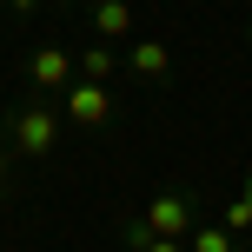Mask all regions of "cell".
I'll list each match as a JSON object with an SVG mask.
<instances>
[{
	"instance_id": "obj_3",
	"label": "cell",
	"mask_w": 252,
	"mask_h": 252,
	"mask_svg": "<svg viewBox=\"0 0 252 252\" xmlns=\"http://www.w3.org/2000/svg\"><path fill=\"white\" fill-rule=\"evenodd\" d=\"M60 113L73 120V126H87V133H93V126L113 120V93H106L100 80H73V87L60 93Z\"/></svg>"
},
{
	"instance_id": "obj_5",
	"label": "cell",
	"mask_w": 252,
	"mask_h": 252,
	"mask_svg": "<svg viewBox=\"0 0 252 252\" xmlns=\"http://www.w3.org/2000/svg\"><path fill=\"white\" fill-rule=\"evenodd\" d=\"M93 40H133V0H93Z\"/></svg>"
},
{
	"instance_id": "obj_14",
	"label": "cell",
	"mask_w": 252,
	"mask_h": 252,
	"mask_svg": "<svg viewBox=\"0 0 252 252\" xmlns=\"http://www.w3.org/2000/svg\"><path fill=\"white\" fill-rule=\"evenodd\" d=\"M246 7H252V0H246Z\"/></svg>"
},
{
	"instance_id": "obj_10",
	"label": "cell",
	"mask_w": 252,
	"mask_h": 252,
	"mask_svg": "<svg viewBox=\"0 0 252 252\" xmlns=\"http://www.w3.org/2000/svg\"><path fill=\"white\" fill-rule=\"evenodd\" d=\"M219 226H226V232H252V206H246V199H232L226 213H219Z\"/></svg>"
},
{
	"instance_id": "obj_6",
	"label": "cell",
	"mask_w": 252,
	"mask_h": 252,
	"mask_svg": "<svg viewBox=\"0 0 252 252\" xmlns=\"http://www.w3.org/2000/svg\"><path fill=\"white\" fill-rule=\"evenodd\" d=\"M126 66H133L139 80H166L173 73V47H166V40H133V47H126Z\"/></svg>"
},
{
	"instance_id": "obj_2",
	"label": "cell",
	"mask_w": 252,
	"mask_h": 252,
	"mask_svg": "<svg viewBox=\"0 0 252 252\" xmlns=\"http://www.w3.org/2000/svg\"><path fill=\"white\" fill-rule=\"evenodd\" d=\"M133 226H139V232H153V239H192L199 213H192L186 192H159V199H146V213H139Z\"/></svg>"
},
{
	"instance_id": "obj_4",
	"label": "cell",
	"mask_w": 252,
	"mask_h": 252,
	"mask_svg": "<svg viewBox=\"0 0 252 252\" xmlns=\"http://www.w3.org/2000/svg\"><path fill=\"white\" fill-rule=\"evenodd\" d=\"M73 73H80V60H73L66 47H40L33 60H27V80H33L40 93H66V87H73Z\"/></svg>"
},
{
	"instance_id": "obj_11",
	"label": "cell",
	"mask_w": 252,
	"mask_h": 252,
	"mask_svg": "<svg viewBox=\"0 0 252 252\" xmlns=\"http://www.w3.org/2000/svg\"><path fill=\"white\" fill-rule=\"evenodd\" d=\"M7 179H13V146L0 139V192H7Z\"/></svg>"
},
{
	"instance_id": "obj_12",
	"label": "cell",
	"mask_w": 252,
	"mask_h": 252,
	"mask_svg": "<svg viewBox=\"0 0 252 252\" xmlns=\"http://www.w3.org/2000/svg\"><path fill=\"white\" fill-rule=\"evenodd\" d=\"M13 7V20H27V13H40V0H7Z\"/></svg>"
},
{
	"instance_id": "obj_9",
	"label": "cell",
	"mask_w": 252,
	"mask_h": 252,
	"mask_svg": "<svg viewBox=\"0 0 252 252\" xmlns=\"http://www.w3.org/2000/svg\"><path fill=\"white\" fill-rule=\"evenodd\" d=\"M126 246L133 252H186V239H153V232H139L133 219H126Z\"/></svg>"
},
{
	"instance_id": "obj_8",
	"label": "cell",
	"mask_w": 252,
	"mask_h": 252,
	"mask_svg": "<svg viewBox=\"0 0 252 252\" xmlns=\"http://www.w3.org/2000/svg\"><path fill=\"white\" fill-rule=\"evenodd\" d=\"M186 252H232V232H226V226H192Z\"/></svg>"
},
{
	"instance_id": "obj_7",
	"label": "cell",
	"mask_w": 252,
	"mask_h": 252,
	"mask_svg": "<svg viewBox=\"0 0 252 252\" xmlns=\"http://www.w3.org/2000/svg\"><path fill=\"white\" fill-rule=\"evenodd\" d=\"M113 66H120V53L106 47V40H93V47L80 53V80H100V87H106V80H113Z\"/></svg>"
},
{
	"instance_id": "obj_15",
	"label": "cell",
	"mask_w": 252,
	"mask_h": 252,
	"mask_svg": "<svg viewBox=\"0 0 252 252\" xmlns=\"http://www.w3.org/2000/svg\"><path fill=\"white\" fill-rule=\"evenodd\" d=\"M246 252H252V246H246Z\"/></svg>"
},
{
	"instance_id": "obj_13",
	"label": "cell",
	"mask_w": 252,
	"mask_h": 252,
	"mask_svg": "<svg viewBox=\"0 0 252 252\" xmlns=\"http://www.w3.org/2000/svg\"><path fill=\"white\" fill-rule=\"evenodd\" d=\"M246 206H252V179H246Z\"/></svg>"
},
{
	"instance_id": "obj_1",
	"label": "cell",
	"mask_w": 252,
	"mask_h": 252,
	"mask_svg": "<svg viewBox=\"0 0 252 252\" xmlns=\"http://www.w3.org/2000/svg\"><path fill=\"white\" fill-rule=\"evenodd\" d=\"M7 146H13V153H27V159H47V153L60 146V113H53L47 100L13 106V113H7Z\"/></svg>"
}]
</instances>
